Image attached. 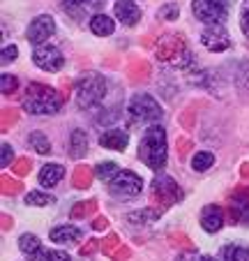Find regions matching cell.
I'll return each instance as SVG.
<instances>
[{
  "instance_id": "7a4b0ae2",
  "label": "cell",
  "mask_w": 249,
  "mask_h": 261,
  "mask_svg": "<svg viewBox=\"0 0 249 261\" xmlns=\"http://www.w3.org/2000/svg\"><path fill=\"white\" fill-rule=\"evenodd\" d=\"M63 95L56 88L44 84H28L25 93L21 97V104L28 114L33 116H49V114H58L63 109Z\"/></svg>"
},
{
  "instance_id": "f546056e",
  "label": "cell",
  "mask_w": 249,
  "mask_h": 261,
  "mask_svg": "<svg viewBox=\"0 0 249 261\" xmlns=\"http://www.w3.org/2000/svg\"><path fill=\"white\" fill-rule=\"evenodd\" d=\"M178 14H180V7H178V3H166L164 7H159V19L176 21Z\"/></svg>"
},
{
  "instance_id": "ab89813d",
  "label": "cell",
  "mask_w": 249,
  "mask_h": 261,
  "mask_svg": "<svg viewBox=\"0 0 249 261\" xmlns=\"http://www.w3.org/2000/svg\"><path fill=\"white\" fill-rule=\"evenodd\" d=\"M14 169H16V171H19V173H25V171H28V160H19Z\"/></svg>"
},
{
  "instance_id": "4dcf8cb0",
  "label": "cell",
  "mask_w": 249,
  "mask_h": 261,
  "mask_svg": "<svg viewBox=\"0 0 249 261\" xmlns=\"http://www.w3.org/2000/svg\"><path fill=\"white\" fill-rule=\"evenodd\" d=\"M90 171L88 169H83V167H78L76 169V173H74V185H76V188H88L90 185Z\"/></svg>"
},
{
  "instance_id": "30bf717a",
  "label": "cell",
  "mask_w": 249,
  "mask_h": 261,
  "mask_svg": "<svg viewBox=\"0 0 249 261\" xmlns=\"http://www.w3.org/2000/svg\"><path fill=\"white\" fill-rule=\"evenodd\" d=\"M56 35V21L51 14H39L37 19H33V23L28 25V42L33 46H42L49 42V37Z\"/></svg>"
},
{
  "instance_id": "44dd1931",
  "label": "cell",
  "mask_w": 249,
  "mask_h": 261,
  "mask_svg": "<svg viewBox=\"0 0 249 261\" xmlns=\"http://www.w3.org/2000/svg\"><path fill=\"white\" fill-rule=\"evenodd\" d=\"M161 217V208H143V211H134L127 215V220L132 224H148V222H155Z\"/></svg>"
},
{
  "instance_id": "5bb4252c",
  "label": "cell",
  "mask_w": 249,
  "mask_h": 261,
  "mask_svg": "<svg viewBox=\"0 0 249 261\" xmlns=\"http://www.w3.org/2000/svg\"><path fill=\"white\" fill-rule=\"evenodd\" d=\"M201 227L208 233L219 231V229L224 227V211H222L219 206H215V203L205 206L203 211H201Z\"/></svg>"
},
{
  "instance_id": "8992f818",
  "label": "cell",
  "mask_w": 249,
  "mask_h": 261,
  "mask_svg": "<svg viewBox=\"0 0 249 261\" xmlns=\"http://www.w3.org/2000/svg\"><path fill=\"white\" fill-rule=\"evenodd\" d=\"M141 190H143V178L134 171H127V169L118 171L113 176V180L108 182V192L116 199H134L141 194Z\"/></svg>"
},
{
  "instance_id": "cb8c5ba5",
  "label": "cell",
  "mask_w": 249,
  "mask_h": 261,
  "mask_svg": "<svg viewBox=\"0 0 249 261\" xmlns=\"http://www.w3.org/2000/svg\"><path fill=\"white\" fill-rule=\"evenodd\" d=\"M19 247H21V252H23V254L33 256L35 252L42 250V241H39L35 233H23V236L19 238Z\"/></svg>"
},
{
  "instance_id": "d4e9b609",
  "label": "cell",
  "mask_w": 249,
  "mask_h": 261,
  "mask_svg": "<svg viewBox=\"0 0 249 261\" xmlns=\"http://www.w3.org/2000/svg\"><path fill=\"white\" fill-rule=\"evenodd\" d=\"M28 143H30V148H35L39 155H49L51 153V141H49V137H44L42 132H33L28 137Z\"/></svg>"
},
{
  "instance_id": "836d02e7",
  "label": "cell",
  "mask_w": 249,
  "mask_h": 261,
  "mask_svg": "<svg viewBox=\"0 0 249 261\" xmlns=\"http://www.w3.org/2000/svg\"><path fill=\"white\" fill-rule=\"evenodd\" d=\"M0 148H3V162H0V164H3V167H10L12 160H14V150H12L10 143H3Z\"/></svg>"
},
{
  "instance_id": "4316f807",
  "label": "cell",
  "mask_w": 249,
  "mask_h": 261,
  "mask_svg": "<svg viewBox=\"0 0 249 261\" xmlns=\"http://www.w3.org/2000/svg\"><path fill=\"white\" fill-rule=\"evenodd\" d=\"M25 203H28V206L44 208V206L56 203V197H51V194H46V192H37V190H33V192L25 194Z\"/></svg>"
},
{
  "instance_id": "ee69618b",
  "label": "cell",
  "mask_w": 249,
  "mask_h": 261,
  "mask_svg": "<svg viewBox=\"0 0 249 261\" xmlns=\"http://www.w3.org/2000/svg\"><path fill=\"white\" fill-rule=\"evenodd\" d=\"M242 176H247V178H249V164H247V167L242 169Z\"/></svg>"
},
{
  "instance_id": "1f68e13d",
  "label": "cell",
  "mask_w": 249,
  "mask_h": 261,
  "mask_svg": "<svg viewBox=\"0 0 249 261\" xmlns=\"http://www.w3.org/2000/svg\"><path fill=\"white\" fill-rule=\"evenodd\" d=\"M240 28H242V33L249 37V0H244L242 10H240Z\"/></svg>"
},
{
  "instance_id": "7c38bea8",
  "label": "cell",
  "mask_w": 249,
  "mask_h": 261,
  "mask_svg": "<svg viewBox=\"0 0 249 261\" xmlns=\"http://www.w3.org/2000/svg\"><path fill=\"white\" fill-rule=\"evenodd\" d=\"M60 5L74 19H83V16L99 14L104 10V5H106V0H60Z\"/></svg>"
},
{
  "instance_id": "ac0fdd59",
  "label": "cell",
  "mask_w": 249,
  "mask_h": 261,
  "mask_svg": "<svg viewBox=\"0 0 249 261\" xmlns=\"http://www.w3.org/2000/svg\"><path fill=\"white\" fill-rule=\"evenodd\" d=\"M90 30H93L97 37H108V35H113V30H116V23H113V19L108 14L99 12V14L90 16Z\"/></svg>"
},
{
  "instance_id": "9a60e30c",
  "label": "cell",
  "mask_w": 249,
  "mask_h": 261,
  "mask_svg": "<svg viewBox=\"0 0 249 261\" xmlns=\"http://www.w3.org/2000/svg\"><path fill=\"white\" fill-rule=\"evenodd\" d=\"M229 213L235 222L249 224V190L235 194L233 201H231V206H229Z\"/></svg>"
},
{
  "instance_id": "5b68a950",
  "label": "cell",
  "mask_w": 249,
  "mask_h": 261,
  "mask_svg": "<svg viewBox=\"0 0 249 261\" xmlns=\"http://www.w3.org/2000/svg\"><path fill=\"white\" fill-rule=\"evenodd\" d=\"M157 58L169 60L176 67H187L191 63V54L187 49V44L182 42L180 35H166L164 40H159V44H157Z\"/></svg>"
},
{
  "instance_id": "f1b7e54d",
  "label": "cell",
  "mask_w": 249,
  "mask_h": 261,
  "mask_svg": "<svg viewBox=\"0 0 249 261\" xmlns=\"http://www.w3.org/2000/svg\"><path fill=\"white\" fill-rule=\"evenodd\" d=\"M0 90H3V95H12L19 90V79L16 76H12V74L3 72L0 74Z\"/></svg>"
},
{
  "instance_id": "60d3db41",
  "label": "cell",
  "mask_w": 249,
  "mask_h": 261,
  "mask_svg": "<svg viewBox=\"0 0 249 261\" xmlns=\"http://www.w3.org/2000/svg\"><path fill=\"white\" fill-rule=\"evenodd\" d=\"M106 227H108L106 217H97V220H95V229H106Z\"/></svg>"
},
{
  "instance_id": "3957f363",
  "label": "cell",
  "mask_w": 249,
  "mask_h": 261,
  "mask_svg": "<svg viewBox=\"0 0 249 261\" xmlns=\"http://www.w3.org/2000/svg\"><path fill=\"white\" fill-rule=\"evenodd\" d=\"M76 104L83 111H90V109L99 107L106 97V79H104L99 72H86L78 76L76 81Z\"/></svg>"
},
{
  "instance_id": "d6a6232c",
  "label": "cell",
  "mask_w": 249,
  "mask_h": 261,
  "mask_svg": "<svg viewBox=\"0 0 249 261\" xmlns=\"http://www.w3.org/2000/svg\"><path fill=\"white\" fill-rule=\"evenodd\" d=\"M95 211V201H83V203H78L76 208L72 211V217H83V215H90V213Z\"/></svg>"
},
{
  "instance_id": "83f0119b",
  "label": "cell",
  "mask_w": 249,
  "mask_h": 261,
  "mask_svg": "<svg viewBox=\"0 0 249 261\" xmlns=\"http://www.w3.org/2000/svg\"><path fill=\"white\" fill-rule=\"evenodd\" d=\"M118 171H120V169H118L116 162H99L97 167H95V173H97V178H99V180H106V182H111L113 176H116Z\"/></svg>"
},
{
  "instance_id": "b9f144b4",
  "label": "cell",
  "mask_w": 249,
  "mask_h": 261,
  "mask_svg": "<svg viewBox=\"0 0 249 261\" xmlns=\"http://www.w3.org/2000/svg\"><path fill=\"white\" fill-rule=\"evenodd\" d=\"M178 261H196V254H194V252H187V254L178 256Z\"/></svg>"
},
{
  "instance_id": "ffe728a7",
  "label": "cell",
  "mask_w": 249,
  "mask_h": 261,
  "mask_svg": "<svg viewBox=\"0 0 249 261\" xmlns=\"http://www.w3.org/2000/svg\"><path fill=\"white\" fill-rule=\"evenodd\" d=\"M86 153H88V134L83 129H74L69 134V155L74 160H81Z\"/></svg>"
},
{
  "instance_id": "9c48e42d",
  "label": "cell",
  "mask_w": 249,
  "mask_h": 261,
  "mask_svg": "<svg viewBox=\"0 0 249 261\" xmlns=\"http://www.w3.org/2000/svg\"><path fill=\"white\" fill-rule=\"evenodd\" d=\"M33 63L37 65L39 69H44V72H60L65 65V56L60 54L58 46L46 42V44H42V46H35Z\"/></svg>"
},
{
  "instance_id": "7bdbcfd3",
  "label": "cell",
  "mask_w": 249,
  "mask_h": 261,
  "mask_svg": "<svg viewBox=\"0 0 249 261\" xmlns=\"http://www.w3.org/2000/svg\"><path fill=\"white\" fill-rule=\"evenodd\" d=\"M199 261H217V259H215V256H208V254H205V256H201Z\"/></svg>"
},
{
  "instance_id": "8fae6325",
  "label": "cell",
  "mask_w": 249,
  "mask_h": 261,
  "mask_svg": "<svg viewBox=\"0 0 249 261\" xmlns=\"http://www.w3.org/2000/svg\"><path fill=\"white\" fill-rule=\"evenodd\" d=\"M201 44L212 54H222L231 46V37L226 33V28L222 23H210L205 25V30L201 33Z\"/></svg>"
},
{
  "instance_id": "f35d334b",
  "label": "cell",
  "mask_w": 249,
  "mask_h": 261,
  "mask_svg": "<svg viewBox=\"0 0 249 261\" xmlns=\"http://www.w3.org/2000/svg\"><path fill=\"white\" fill-rule=\"evenodd\" d=\"M113 256H116L113 261H127L129 259V250H127V247H120V250H118Z\"/></svg>"
},
{
  "instance_id": "7402d4cb",
  "label": "cell",
  "mask_w": 249,
  "mask_h": 261,
  "mask_svg": "<svg viewBox=\"0 0 249 261\" xmlns=\"http://www.w3.org/2000/svg\"><path fill=\"white\" fill-rule=\"evenodd\" d=\"M30 261H72V256L67 254V252H60V250H42L35 252L33 256H30Z\"/></svg>"
},
{
  "instance_id": "2e32d148",
  "label": "cell",
  "mask_w": 249,
  "mask_h": 261,
  "mask_svg": "<svg viewBox=\"0 0 249 261\" xmlns=\"http://www.w3.org/2000/svg\"><path fill=\"white\" fill-rule=\"evenodd\" d=\"M129 143V134L125 129H106L99 137V146L108 148V150H125Z\"/></svg>"
},
{
  "instance_id": "277c9868",
  "label": "cell",
  "mask_w": 249,
  "mask_h": 261,
  "mask_svg": "<svg viewBox=\"0 0 249 261\" xmlns=\"http://www.w3.org/2000/svg\"><path fill=\"white\" fill-rule=\"evenodd\" d=\"M161 107L155 97H150L148 93H139L129 99L127 116L132 125H155L161 120Z\"/></svg>"
},
{
  "instance_id": "e0dca14e",
  "label": "cell",
  "mask_w": 249,
  "mask_h": 261,
  "mask_svg": "<svg viewBox=\"0 0 249 261\" xmlns=\"http://www.w3.org/2000/svg\"><path fill=\"white\" fill-rule=\"evenodd\" d=\"M65 178V167L58 162H49L42 167L39 171V185H44V188H56L60 180Z\"/></svg>"
},
{
  "instance_id": "ba28073f",
  "label": "cell",
  "mask_w": 249,
  "mask_h": 261,
  "mask_svg": "<svg viewBox=\"0 0 249 261\" xmlns=\"http://www.w3.org/2000/svg\"><path fill=\"white\" fill-rule=\"evenodd\" d=\"M182 199V192L178 188V182L169 176H159L152 182V201L157 203V208H169L173 203H178Z\"/></svg>"
},
{
  "instance_id": "6da1fadb",
  "label": "cell",
  "mask_w": 249,
  "mask_h": 261,
  "mask_svg": "<svg viewBox=\"0 0 249 261\" xmlns=\"http://www.w3.org/2000/svg\"><path fill=\"white\" fill-rule=\"evenodd\" d=\"M139 160L152 171H161L169 160V143H166V129L161 125H150L139 143Z\"/></svg>"
},
{
  "instance_id": "52a82bcc",
  "label": "cell",
  "mask_w": 249,
  "mask_h": 261,
  "mask_svg": "<svg viewBox=\"0 0 249 261\" xmlns=\"http://www.w3.org/2000/svg\"><path fill=\"white\" fill-rule=\"evenodd\" d=\"M191 12L201 23H224L229 16V0H191Z\"/></svg>"
},
{
  "instance_id": "d590c367",
  "label": "cell",
  "mask_w": 249,
  "mask_h": 261,
  "mask_svg": "<svg viewBox=\"0 0 249 261\" xmlns=\"http://www.w3.org/2000/svg\"><path fill=\"white\" fill-rule=\"evenodd\" d=\"M95 250H97V243H95V241H88L86 245L81 247V256H90Z\"/></svg>"
},
{
  "instance_id": "e575fe53",
  "label": "cell",
  "mask_w": 249,
  "mask_h": 261,
  "mask_svg": "<svg viewBox=\"0 0 249 261\" xmlns=\"http://www.w3.org/2000/svg\"><path fill=\"white\" fill-rule=\"evenodd\" d=\"M16 56H19L16 46H5V49H3V65H7L10 60H16Z\"/></svg>"
},
{
  "instance_id": "603a6c76",
  "label": "cell",
  "mask_w": 249,
  "mask_h": 261,
  "mask_svg": "<svg viewBox=\"0 0 249 261\" xmlns=\"http://www.w3.org/2000/svg\"><path fill=\"white\" fill-rule=\"evenodd\" d=\"M222 259L224 261H249V250L242 245H226L222 250Z\"/></svg>"
},
{
  "instance_id": "484cf974",
  "label": "cell",
  "mask_w": 249,
  "mask_h": 261,
  "mask_svg": "<svg viewBox=\"0 0 249 261\" xmlns=\"http://www.w3.org/2000/svg\"><path fill=\"white\" fill-rule=\"evenodd\" d=\"M210 167H215V155L208 153V150L196 153L194 158H191V169H194V171H208Z\"/></svg>"
},
{
  "instance_id": "4fadbf2b",
  "label": "cell",
  "mask_w": 249,
  "mask_h": 261,
  "mask_svg": "<svg viewBox=\"0 0 249 261\" xmlns=\"http://www.w3.org/2000/svg\"><path fill=\"white\" fill-rule=\"evenodd\" d=\"M113 14L116 19L120 21L122 25H136L141 21V7L136 5V0H116V5H113Z\"/></svg>"
},
{
  "instance_id": "74e56055",
  "label": "cell",
  "mask_w": 249,
  "mask_h": 261,
  "mask_svg": "<svg viewBox=\"0 0 249 261\" xmlns=\"http://www.w3.org/2000/svg\"><path fill=\"white\" fill-rule=\"evenodd\" d=\"M240 84H242V88L249 93V65L242 69V72H240Z\"/></svg>"
},
{
  "instance_id": "d6986e66",
  "label": "cell",
  "mask_w": 249,
  "mask_h": 261,
  "mask_svg": "<svg viewBox=\"0 0 249 261\" xmlns=\"http://www.w3.org/2000/svg\"><path fill=\"white\" fill-rule=\"evenodd\" d=\"M49 238L53 243H58V245H69V243H76L81 238V231L76 227H72V224H63V227H56L49 233Z\"/></svg>"
},
{
  "instance_id": "8d00e7d4",
  "label": "cell",
  "mask_w": 249,
  "mask_h": 261,
  "mask_svg": "<svg viewBox=\"0 0 249 261\" xmlns=\"http://www.w3.org/2000/svg\"><path fill=\"white\" fill-rule=\"evenodd\" d=\"M116 243H118V238H116V236H108L106 241H104V254H111L113 247H116Z\"/></svg>"
}]
</instances>
